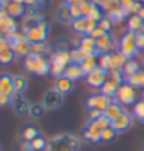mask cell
<instances>
[{"label": "cell", "instance_id": "obj_1", "mask_svg": "<svg viewBox=\"0 0 144 151\" xmlns=\"http://www.w3.org/2000/svg\"><path fill=\"white\" fill-rule=\"evenodd\" d=\"M81 139L74 134H57L47 142L45 151H79Z\"/></svg>", "mask_w": 144, "mask_h": 151}, {"label": "cell", "instance_id": "obj_2", "mask_svg": "<svg viewBox=\"0 0 144 151\" xmlns=\"http://www.w3.org/2000/svg\"><path fill=\"white\" fill-rule=\"evenodd\" d=\"M110 125H112V122L108 120L104 114H102L101 117H98L96 120H88L87 125L82 128L81 136L84 137V140H87V142L98 143V142H101L102 131H104L107 127H110Z\"/></svg>", "mask_w": 144, "mask_h": 151}, {"label": "cell", "instance_id": "obj_3", "mask_svg": "<svg viewBox=\"0 0 144 151\" xmlns=\"http://www.w3.org/2000/svg\"><path fill=\"white\" fill-rule=\"evenodd\" d=\"M25 70L31 73V74H36V76H47L51 73V63H50V59L42 57V56H37V54H30L28 57H25Z\"/></svg>", "mask_w": 144, "mask_h": 151}, {"label": "cell", "instance_id": "obj_4", "mask_svg": "<svg viewBox=\"0 0 144 151\" xmlns=\"http://www.w3.org/2000/svg\"><path fill=\"white\" fill-rule=\"evenodd\" d=\"M50 63H51V74L54 77H62L68 65L71 63L70 51H53L50 56Z\"/></svg>", "mask_w": 144, "mask_h": 151}, {"label": "cell", "instance_id": "obj_5", "mask_svg": "<svg viewBox=\"0 0 144 151\" xmlns=\"http://www.w3.org/2000/svg\"><path fill=\"white\" fill-rule=\"evenodd\" d=\"M119 51L130 60L133 59V56L138 52V46H136V32L129 31L127 34H124V37L119 42Z\"/></svg>", "mask_w": 144, "mask_h": 151}, {"label": "cell", "instance_id": "obj_6", "mask_svg": "<svg viewBox=\"0 0 144 151\" xmlns=\"http://www.w3.org/2000/svg\"><path fill=\"white\" fill-rule=\"evenodd\" d=\"M116 100L119 102L121 105H135L136 104V91L135 86H132L130 83H122L118 88V93H116Z\"/></svg>", "mask_w": 144, "mask_h": 151}, {"label": "cell", "instance_id": "obj_7", "mask_svg": "<svg viewBox=\"0 0 144 151\" xmlns=\"http://www.w3.org/2000/svg\"><path fill=\"white\" fill-rule=\"evenodd\" d=\"M42 104L47 108V111H51V109H57L62 106L64 104V94H60L56 88H51L44 94Z\"/></svg>", "mask_w": 144, "mask_h": 151}, {"label": "cell", "instance_id": "obj_8", "mask_svg": "<svg viewBox=\"0 0 144 151\" xmlns=\"http://www.w3.org/2000/svg\"><path fill=\"white\" fill-rule=\"evenodd\" d=\"M71 28L76 34H82V36H90L92 31L98 28V22L90 20L88 17H79L74 19L71 23Z\"/></svg>", "mask_w": 144, "mask_h": 151}, {"label": "cell", "instance_id": "obj_9", "mask_svg": "<svg viewBox=\"0 0 144 151\" xmlns=\"http://www.w3.org/2000/svg\"><path fill=\"white\" fill-rule=\"evenodd\" d=\"M48 29H50V26H48V23L44 20V22H40L36 28H33L28 32H25V37L28 39L31 43H42V42H47V39H48Z\"/></svg>", "mask_w": 144, "mask_h": 151}, {"label": "cell", "instance_id": "obj_10", "mask_svg": "<svg viewBox=\"0 0 144 151\" xmlns=\"http://www.w3.org/2000/svg\"><path fill=\"white\" fill-rule=\"evenodd\" d=\"M112 102H113L112 97H107L104 94H95L87 99L85 105H87V109H96L99 113H104Z\"/></svg>", "mask_w": 144, "mask_h": 151}, {"label": "cell", "instance_id": "obj_11", "mask_svg": "<svg viewBox=\"0 0 144 151\" xmlns=\"http://www.w3.org/2000/svg\"><path fill=\"white\" fill-rule=\"evenodd\" d=\"M107 79H108V73L105 70H102L101 66H98L95 71H92L90 74L85 76L87 83L90 85L92 88H101L107 82Z\"/></svg>", "mask_w": 144, "mask_h": 151}, {"label": "cell", "instance_id": "obj_12", "mask_svg": "<svg viewBox=\"0 0 144 151\" xmlns=\"http://www.w3.org/2000/svg\"><path fill=\"white\" fill-rule=\"evenodd\" d=\"M12 109H14V113L17 117H25V116H30V104L28 100L23 97V94H14L12 96Z\"/></svg>", "mask_w": 144, "mask_h": 151}, {"label": "cell", "instance_id": "obj_13", "mask_svg": "<svg viewBox=\"0 0 144 151\" xmlns=\"http://www.w3.org/2000/svg\"><path fill=\"white\" fill-rule=\"evenodd\" d=\"M96 45H98V50L101 54H112L116 51V46H118L116 40L112 37L110 32H107L102 37L96 39Z\"/></svg>", "mask_w": 144, "mask_h": 151}, {"label": "cell", "instance_id": "obj_14", "mask_svg": "<svg viewBox=\"0 0 144 151\" xmlns=\"http://www.w3.org/2000/svg\"><path fill=\"white\" fill-rule=\"evenodd\" d=\"M132 123H133V114L124 111V113H122V116H119L116 120L112 122L110 127L115 129L116 133H124V131H127V129H130Z\"/></svg>", "mask_w": 144, "mask_h": 151}, {"label": "cell", "instance_id": "obj_15", "mask_svg": "<svg viewBox=\"0 0 144 151\" xmlns=\"http://www.w3.org/2000/svg\"><path fill=\"white\" fill-rule=\"evenodd\" d=\"M2 8H3V11L6 12V14H8L9 17H12V19L22 17V16L26 14V6H25L23 3L16 2V0H11V2L5 3Z\"/></svg>", "mask_w": 144, "mask_h": 151}, {"label": "cell", "instance_id": "obj_16", "mask_svg": "<svg viewBox=\"0 0 144 151\" xmlns=\"http://www.w3.org/2000/svg\"><path fill=\"white\" fill-rule=\"evenodd\" d=\"M79 48L87 54V56H101V52L98 50V45H96V40L92 39L90 36H84L79 40Z\"/></svg>", "mask_w": 144, "mask_h": 151}, {"label": "cell", "instance_id": "obj_17", "mask_svg": "<svg viewBox=\"0 0 144 151\" xmlns=\"http://www.w3.org/2000/svg\"><path fill=\"white\" fill-rule=\"evenodd\" d=\"M14 57H16V52L12 50V46L6 42V39L0 40V63L8 65L14 60Z\"/></svg>", "mask_w": 144, "mask_h": 151}, {"label": "cell", "instance_id": "obj_18", "mask_svg": "<svg viewBox=\"0 0 144 151\" xmlns=\"http://www.w3.org/2000/svg\"><path fill=\"white\" fill-rule=\"evenodd\" d=\"M0 31H2L5 36H6V34H11V32H16L17 31L16 20L12 19V17H9L3 9L0 11Z\"/></svg>", "mask_w": 144, "mask_h": 151}, {"label": "cell", "instance_id": "obj_19", "mask_svg": "<svg viewBox=\"0 0 144 151\" xmlns=\"http://www.w3.org/2000/svg\"><path fill=\"white\" fill-rule=\"evenodd\" d=\"M0 94H6V96H14V77L9 74H2L0 76Z\"/></svg>", "mask_w": 144, "mask_h": 151}, {"label": "cell", "instance_id": "obj_20", "mask_svg": "<svg viewBox=\"0 0 144 151\" xmlns=\"http://www.w3.org/2000/svg\"><path fill=\"white\" fill-rule=\"evenodd\" d=\"M56 20L59 23H64V25H71L73 23V14H71V9H70V5L68 3H64L60 5L57 11H56Z\"/></svg>", "mask_w": 144, "mask_h": 151}, {"label": "cell", "instance_id": "obj_21", "mask_svg": "<svg viewBox=\"0 0 144 151\" xmlns=\"http://www.w3.org/2000/svg\"><path fill=\"white\" fill-rule=\"evenodd\" d=\"M124 111H126V109L122 108V105L119 104V102L113 100L112 104L107 106V109H105V111L102 113V114H104V116H105V117H107L108 120H110V122H113V120L118 119L119 116H122V113H124Z\"/></svg>", "mask_w": 144, "mask_h": 151}, {"label": "cell", "instance_id": "obj_22", "mask_svg": "<svg viewBox=\"0 0 144 151\" xmlns=\"http://www.w3.org/2000/svg\"><path fill=\"white\" fill-rule=\"evenodd\" d=\"M12 50H14L17 57H28L33 52V43L25 37L23 40H20L19 43H16L14 46H12Z\"/></svg>", "mask_w": 144, "mask_h": 151}, {"label": "cell", "instance_id": "obj_23", "mask_svg": "<svg viewBox=\"0 0 144 151\" xmlns=\"http://www.w3.org/2000/svg\"><path fill=\"white\" fill-rule=\"evenodd\" d=\"M54 88L60 93V94H70L73 90H74V82L67 79L65 76H62V77H57L56 83H54Z\"/></svg>", "mask_w": 144, "mask_h": 151}, {"label": "cell", "instance_id": "obj_24", "mask_svg": "<svg viewBox=\"0 0 144 151\" xmlns=\"http://www.w3.org/2000/svg\"><path fill=\"white\" fill-rule=\"evenodd\" d=\"M64 76H65L67 79L73 80V82L81 80L82 77H85V74H84V71H82L81 65H78V63H70V65H68V68L65 70V74Z\"/></svg>", "mask_w": 144, "mask_h": 151}, {"label": "cell", "instance_id": "obj_25", "mask_svg": "<svg viewBox=\"0 0 144 151\" xmlns=\"http://www.w3.org/2000/svg\"><path fill=\"white\" fill-rule=\"evenodd\" d=\"M105 17L110 20L113 25H116V23H121L122 20L127 17V12L122 9L121 6H118V8H115V9H112V11L105 12Z\"/></svg>", "mask_w": 144, "mask_h": 151}, {"label": "cell", "instance_id": "obj_26", "mask_svg": "<svg viewBox=\"0 0 144 151\" xmlns=\"http://www.w3.org/2000/svg\"><path fill=\"white\" fill-rule=\"evenodd\" d=\"M127 62H129V59L121 51L112 52V70L110 71H113V70H122V68L126 66Z\"/></svg>", "mask_w": 144, "mask_h": 151}, {"label": "cell", "instance_id": "obj_27", "mask_svg": "<svg viewBox=\"0 0 144 151\" xmlns=\"http://www.w3.org/2000/svg\"><path fill=\"white\" fill-rule=\"evenodd\" d=\"M99 56H88L84 62L81 63V68H82V71H84V74H90L92 71H95L96 68L99 66V62H98Z\"/></svg>", "mask_w": 144, "mask_h": 151}, {"label": "cell", "instance_id": "obj_28", "mask_svg": "<svg viewBox=\"0 0 144 151\" xmlns=\"http://www.w3.org/2000/svg\"><path fill=\"white\" fill-rule=\"evenodd\" d=\"M127 26H129V31L132 32H140L144 31V20L138 16V14H133L130 16L127 20Z\"/></svg>", "mask_w": 144, "mask_h": 151}, {"label": "cell", "instance_id": "obj_29", "mask_svg": "<svg viewBox=\"0 0 144 151\" xmlns=\"http://www.w3.org/2000/svg\"><path fill=\"white\" fill-rule=\"evenodd\" d=\"M118 88H119V85H116L113 80L107 79V82L101 86V94H104V96H107V97H112L113 99V97H116Z\"/></svg>", "mask_w": 144, "mask_h": 151}, {"label": "cell", "instance_id": "obj_30", "mask_svg": "<svg viewBox=\"0 0 144 151\" xmlns=\"http://www.w3.org/2000/svg\"><path fill=\"white\" fill-rule=\"evenodd\" d=\"M90 2L95 3V5H98L99 8L102 11H105V12H108V11H112L115 8H118V6H121L119 0H90Z\"/></svg>", "mask_w": 144, "mask_h": 151}, {"label": "cell", "instance_id": "obj_31", "mask_svg": "<svg viewBox=\"0 0 144 151\" xmlns=\"http://www.w3.org/2000/svg\"><path fill=\"white\" fill-rule=\"evenodd\" d=\"M87 57H88V56L81 50L79 46H74V48H71V50H70V59H71V63H78V65H81Z\"/></svg>", "mask_w": 144, "mask_h": 151}, {"label": "cell", "instance_id": "obj_32", "mask_svg": "<svg viewBox=\"0 0 144 151\" xmlns=\"http://www.w3.org/2000/svg\"><path fill=\"white\" fill-rule=\"evenodd\" d=\"M122 73H124L126 79H127V77H132V76H135V74H138V73H140L138 62H135L133 59H130L127 63H126V66L122 68Z\"/></svg>", "mask_w": 144, "mask_h": 151}, {"label": "cell", "instance_id": "obj_33", "mask_svg": "<svg viewBox=\"0 0 144 151\" xmlns=\"http://www.w3.org/2000/svg\"><path fill=\"white\" fill-rule=\"evenodd\" d=\"M28 88V80L23 76H14V90L16 94H23Z\"/></svg>", "mask_w": 144, "mask_h": 151}, {"label": "cell", "instance_id": "obj_34", "mask_svg": "<svg viewBox=\"0 0 144 151\" xmlns=\"http://www.w3.org/2000/svg\"><path fill=\"white\" fill-rule=\"evenodd\" d=\"M45 113H47V108L44 106V104H31V106H30L31 119H40V117H44Z\"/></svg>", "mask_w": 144, "mask_h": 151}, {"label": "cell", "instance_id": "obj_35", "mask_svg": "<svg viewBox=\"0 0 144 151\" xmlns=\"http://www.w3.org/2000/svg\"><path fill=\"white\" fill-rule=\"evenodd\" d=\"M33 54H37V56L47 57L48 54H51V48L48 46L47 42H42V43H33Z\"/></svg>", "mask_w": 144, "mask_h": 151}, {"label": "cell", "instance_id": "obj_36", "mask_svg": "<svg viewBox=\"0 0 144 151\" xmlns=\"http://www.w3.org/2000/svg\"><path fill=\"white\" fill-rule=\"evenodd\" d=\"M126 82L135 88H144V71H140L138 74L132 76V77H127Z\"/></svg>", "mask_w": 144, "mask_h": 151}, {"label": "cell", "instance_id": "obj_37", "mask_svg": "<svg viewBox=\"0 0 144 151\" xmlns=\"http://www.w3.org/2000/svg\"><path fill=\"white\" fill-rule=\"evenodd\" d=\"M108 79L110 80H113L116 85H122V83H126V76H124V73H122V70H113V71H110L108 73Z\"/></svg>", "mask_w": 144, "mask_h": 151}, {"label": "cell", "instance_id": "obj_38", "mask_svg": "<svg viewBox=\"0 0 144 151\" xmlns=\"http://www.w3.org/2000/svg\"><path fill=\"white\" fill-rule=\"evenodd\" d=\"M133 117L136 120H140V122H144V100H140V102H136V104L133 105Z\"/></svg>", "mask_w": 144, "mask_h": 151}, {"label": "cell", "instance_id": "obj_39", "mask_svg": "<svg viewBox=\"0 0 144 151\" xmlns=\"http://www.w3.org/2000/svg\"><path fill=\"white\" fill-rule=\"evenodd\" d=\"M98 62H99V66L102 70L110 73V70H112V54H101Z\"/></svg>", "mask_w": 144, "mask_h": 151}, {"label": "cell", "instance_id": "obj_40", "mask_svg": "<svg viewBox=\"0 0 144 151\" xmlns=\"http://www.w3.org/2000/svg\"><path fill=\"white\" fill-rule=\"evenodd\" d=\"M90 20H95V22H101L102 19H104L105 16H102V9L99 8L98 5H95L93 3V6H92V9H90V12H88V16H87Z\"/></svg>", "mask_w": 144, "mask_h": 151}, {"label": "cell", "instance_id": "obj_41", "mask_svg": "<svg viewBox=\"0 0 144 151\" xmlns=\"http://www.w3.org/2000/svg\"><path fill=\"white\" fill-rule=\"evenodd\" d=\"M5 39H6V42H8L11 46H14L16 43L20 42V40H23V39H25V32H19V31H16V32H11V34H6Z\"/></svg>", "mask_w": 144, "mask_h": 151}, {"label": "cell", "instance_id": "obj_42", "mask_svg": "<svg viewBox=\"0 0 144 151\" xmlns=\"http://www.w3.org/2000/svg\"><path fill=\"white\" fill-rule=\"evenodd\" d=\"M116 136H118V133H116L112 127H107L101 134V142H112V140L116 139Z\"/></svg>", "mask_w": 144, "mask_h": 151}, {"label": "cell", "instance_id": "obj_43", "mask_svg": "<svg viewBox=\"0 0 144 151\" xmlns=\"http://www.w3.org/2000/svg\"><path fill=\"white\" fill-rule=\"evenodd\" d=\"M39 136V131L34 127H26L23 129V133H22V139L26 140V142H31L33 139H36V137Z\"/></svg>", "mask_w": 144, "mask_h": 151}, {"label": "cell", "instance_id": "obj_44", "mask_svg": "<svg viewBox=\"0 0 144 151\" xmlns=\"http://www.w3.org/2000/svg\"><path fill=\"white\" fill-rule=\"evenodd\" d=\"M47 142H48V140H45L42 136H37L36 139H33V140H31V145H33L34 151H45V148H47Z\"/></svg>", "mask_w": 144, "mask_h": 151}, {"label": "cell", "instance_id": "obj_45", "mask_svg": "<svg viewBox=\"0 0 144 151\" xmlns=\"http://www.w3.org/2000/svg\"><path fill=\"white\" fill-rule=\"evenodd\" d=\"M19 3H23L26 8H30V6H34V8H40V6L44 5V0H16Z\"/></svg>", "mask_w": 144, "mask_h": 151}, {"label": "cell", "instance_id": "obj_46", "mask_svg": "<svg viewBox=\"0 0 144 151\" xmlns=\"http://www.w3.org/2000/svg\"><path fill=\"white\" fill-rule=\"evenodd\" d=\"M112 25H113V23H112V22H110V20H108L107 17H104V19H102L101 22L98 23L99 28H102L105 32H110V29H112Z\"/></svg>", "mask_w": 144, "mask_h": 151}, {"label": "cell", "instance_id": "obj_47", "mask_svg": "<svg viewBox=\"0 0 144 151\" xmlns=\"http://www.w3.org/2000/svg\"><path fill=\"white\" fill-rule=\"evenodd\" d=\"M136 46L138 50H144V31L136 32Z\"/></svg>", "mask_w": 144, "mask_h": 151}, {"label": "cell", "instance_id": "obj_48", "mask_svg": "<svg viewBox=\"0 0 144 151\" xmlns=\"http://www.w3.org/2000/svg\"><path fill=\"white\" fill-rule=\"evenodd\" d=\"M12 102L11 96H6V94H0V106H8Z\"/></svg>", "mask_w": 144, "mask_h": 151}, {"label": "cell", "instance_id": "obj_49", "mask_svg": "<svg viewBox=\"0 0 144 151\" xmlns=\"http://www.w3.org/2000/svg\"><path fill=\"white\" fill-rule=\"evenodd\" d=\"M104 34H107V32H105L104 29H102V28H99V26H98V28H96V29H93V31H92V34H90V37L96 40V39H99V37H102V36H104Z\"/></svg>", "mask_w": 144, "mask_h": 151}, {"label": "cell", "instance_id": "obj_50", "mask_svg": "<svg viewBox=\"0 0 144 151\" xmlns=\"http://www.w3.org/2000/svg\"><path fill=\"white\" fill-rule=\"evenodd\" d=\"M20 151H34V148H33V145H31V142L23 140L22 143H20Z\"/></svg>", "mask_w": 144, "mask_h": 151}, {"label": "cell", "instance_id": "obj_51", "mask_svg": "<svg viewBox=\"0 0 144 151\" xmlns=\"http://www.w3.org/2000/svg\"><path fill=\"white\" fill-rule=\"evenodd\" d=\"M138 16H140V17H141L143 20H144V6H143V8L140 9V12H138Z\"/></svg>", "mask_w": 144, "mask_h": 151}, {"label": "cell", "instance_id": "obj_52", "mask_svg": "<svg viewBox=\"0 0 144 151\" xmlns=\"http://www.w3.org/2000/svg\"><path fill=\"white\" fill-rule=\"evenodd\" d=\"M74 2H78V0H65V3H68V5H71V3H74Z\"/></svg>", "mask_w": 144, "mask_h": 151}, {"label": "cell", "instance_id": "obj_53", "mask_svg": "<svg viewBox=\"0 0 144 151\" xmlns=\"http://www.w3.org/2000/svg\"><path fill=\"white\" fill-rule=\"evenodd\" d=\"M8 2H11V0H0V5H2V6H3L5 3H8Z\"/></svg>", "mask_w": 144, "mask_h": 151}, {"label": "cell", "instance_id": "obj_54", "mask_svg": "<svg viewBox=\"0 0 144 151\" xmlns=\"http://www.w3.org/2000/svg\"><path fill=\"white\" fill-rule=\"evenodd\" d=\"M141 151H144V142H143V145H141Z\"/></svg>", "mask_w": 144, "mask_h": 151}, {"label": "cell", "instance_id": "obj_55", "mask_svg": "<svg viewBox=\"0 0 144 151\" xmlns=\"http://www.w3.org/2000/svg\"><path fill=\"white\" fill-rule=\"evenodd\" d=\"M140 2H141V3H143V5H144V0H140Z\"/></svg>", "mask_w": 144, "mask_h": 151}, {"label": "cell", "instance_id": "obj_56", "mask_svg": "<svg viewBox=\"0 0 144 151\" xmlns=\"http://www.w3.org/2000/svg\"><path fill=\"white\" fill-rule=\"evenodd\" d=\"M2 9H3V8H2V5H0V11H2Z\"/></svg>", "mask_w": 144, "mask_h": 151}, {"label": "cell", "instance_id": "obj_57", "mask_svg": "<svg viewBox=\"0 0 144 151\" xmlns=\"http://www.w3.org/2000/svg\"><path fill=\"white\" fill-rule=\"evenodd\" d=\"M143 97H144V94H143Z\"/></svg>", "mask_w": 144, "mask_h": 151}, {"label": "cell", "instance_id": "obj_58", "mask_svg": "<svg viewBox=\"0 0 144 151\" xmlns=\"http://www.w3.org/2000/svg\"><path fill=\"white\" fill-rule=\"evenodd\" d=\"M0 151H2V150H0Z\"/></svg>", "mask_w": 144, "mask_h": 151}]
</instances>
